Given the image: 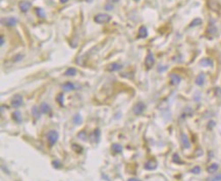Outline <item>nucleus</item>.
Instances as JSON below:
<instances>
[{
  "mask_svg": "<svg viewBox=\"0 0 221 181\" xmlns=\"http://www.w3.org/2000/svg\"><path fill=\"white\" fill-rule=\"evenodd\" d=\"M59 135L58 132L56 130H50L48 133H47V141H48V143L50 147H53L55 143H57V139H58Z\"/></svg>",
  "mask_w": 221,
  "mask_h": 181,
  "instance_id": "nucleus-1",
  "label": "nucleus"
},
{
  "mask_svg": "<svg viewBox=\"0 0 221 181\" xmlns=\"http://www.w3.org/2000/svg\"><path fill=\"white\" fill-rule=\"evenodd\" d=\"M94 20L97 24H107L111 20V16L106 13H99L95 16Z\"/></svg>",
  "mask_w": 221,
  "mask_h": 181,
  "instance_id": "nucleus-2",
  "label": "nucleus"
},
{
  "mask_svg": "<svg viewBox=\"0 0 221 181\" xmlns=\"http://www.w3.org/2000/svg\"><path fill=\"white\" fill-rule=\"evenodd\" d=\"M22 97L20 96V95H14L13 98H12L11 100V106L12 107H15V108H18L20 106H22Z\"/></svg>",
  "mask_w": 221,
  "mask_h": 181,
  "instance_id": "nucleus-3",
  "label": "nucleus"
},
{
  "mask_svg": "<svg viewBox=\"0 0 221 181\" xmlns=\"http://www.w3.org/2000/svg\"><path fill=\"white\" fill-rule=\"evenodd\" d=\"M154 62H155V58H154V55H153L152 52H149L147 57L145 59V64L147 66V68H151V67L154 65Z\"/></svg>",
  "mask_w": 221,
  "mask_h": 181,
  "instance_id": "nucleus-4",
  "label": "nucleus"
},
{
  "mask_svg": "<svg viewBox=\"0 0 221 181\" xmlns=\"http://www.w3.org/2000/svg\"><path fill=\"white\" fill-rule=\"evenodd\" d=\"M180 141H181V145H183V149H189V148H191V141H190V139H189V137H187V134L181 133Z\"/></svg>",
  "mask_w": 221,
  "mask_h": 181,
  "instance_id": "nucleus-5",
  "label": "nucleus"
},
{
  "mask_svg": "<svg viewBox=\"0 0 221 181\" xmlns=\"http://www.w3.org/2000/svg\"><path fill=\"white\" fill-rule=\"evenodd\" d=\"M18 6H20V9L22 10V12H27V11H29V9H30L31 7H32V3H31L30 1H26V0H24V1L20 2Z\"/></svg>",
  "mask_w": 221,
  "mask_h": 181,
  "instance_id": "nucleus-6",
  "label": "nucleus"
},
{
  "mask_svg": "<svg viewBox=\"0 0 221 181\" xmlns=\"http://www.w3.org/2000/svg\"><path fill=\"white\" fill-rule=\"evenodd\" d=\"M2 22H3L4 24H5L6 26H9V28H11V26H14L16 24H17V19H16L15 17H6L4 18L3 20H2Z\"/></svg>",
  "mask_w": 221,
  "mask_h": 181,
  "instance_id": "nucleus-7",
  "label": "nucleus"
},
{
  "mask_svg": "<svg viewBox=\"0 0 221 181\" xmlns=\"http://www.w3.org/2000/svg\"><path fill=\"white\" fill-rule=\"evenodd\" d=\"M144 110H145V104H144V103H142V102L137 103V105H136L135 108H134V112H135L136 115L142 114Z\"/></svg>",
  "mask_w": 221,
  "mask_h": 181,
  "instance_id": "nucleus-8",
  "label": "nucleus"
},
{
  "mask_svg": "<svg viewBox=\"0 0 221 181\" xmlns=\"http://www.w3.org/2000/svg\"><path fill=\"white\" fill-rule=\"evenodd\" d=\"M181 81V77H179L178 74L176 73H171L170 74V83L172 86H176L178 85L179 83Z\"/></svg>",
  "mask_w": 221,
  "mask_h": 181,
  "instance_id": "nucleus-9",
  "label": "nucleus"
},
{
  "mask_svg": "<svg viewBox=\"0 0 221 181\" xmlns=\"http://www.w3.org/2000/svg\"><path fill=\"white\" fill-rule=\"evenodd\" d=\"M144 168H145L146 170H155L157 168V162L154 161V160H150V161H148L147 163L145 164Z\"/></svg>",
  "mask_w": 221,
  "mask_h": 181,
  "instance_id": "nucleus-10",
  "label": "nucleus"
},
{
  "mask_svg": "<svg viewBox=\"0 0 221 181\" xmlns=\"http://www.w3.org/2000/svg\"><path fill=\"white\" fill-rule=\"evenodd\" d=\"M91 139H92L93 143H99V141H100V139H101L100 130H99V129L94 130V132H93L92 135H91Z\"/></svg>",
  "mask_w": 221,
  "mask_h": 181,
  "instance_id": "nucleus-11",
  "label": "nucleus"
},
{
  "mask_svg": "<svg viewBox=\"0 0 221 181\" xmlns=\"http://www.w3.org/2000/svg\"><path fill=\"white\" fill-rule=\"evenodd\" d=\"M40 110L42 113H45V114H49V113H51V108L50 106H49L47 103L43 102L42 104H41L40 106Z\"/></svg>",
  "mask_w": 221,
  "mask_h": 181,
  "instance_id": "nucleus-12",
  "label": "nucleus"
},
{
  "mask_svg": "<svg viewBox=\"0 0 221 181\" xmlns=\"http://www.w3.org/2000/svg\"><path fill=\"white\" fill-rule=\"evenodd\" d=\"M121 68H122V66H121L120 64H118V63H111V64H109L108 67H107V70L108 71H117Z\"/></svg>",
  "mask_w": 221,
  "mask_h": 181,
  "instance_id": "nucleus-13",
  "label": "nucleus"
},
{
  "mask_svg": "<svg viewBox=\"0 0 221 181\" xmlns=\"http://www.w3.org/2000/svg\"><path fill=\"white\" fill-rule=\"evenodd\" d=\"M148 36V30L145 26H142L141 28L139 29V35L138 37L139 38H146Z\"/></svg>",
  "mask_w": 221,
  "mask_h": 181,
  "instance_id": "nucleus-14",
  "label": "nucleus"
},
{
  "mask_svg": "<svg viewBox=\"0 0 221 181\" xmlns=\"http://www.w3.org/2000/svg\"><path fill=\"white\" fill-rule=\"evenodd\" d=\"M76 88V86L73 85V83H65L64 85H62V89L65 92H71V90H73Z\"/></svg>",
  "mask_w": 221,
  "mask_h": 181,
  "instance_id": "nucleus-15",
  "label": "nucleus"
},
{
  "mask_svg": "<svg viewBox=\"0 0 221 181\" xmlns=\"http://www.w3.org/2000/svg\"><path fill=\"white\" fill-rule=\"evenodd\" d=\"M200 64L202 66H213V60L210 58H204L200 61Z\"/></svg>",
  "mask_w": 221,
  "mask_h": 181,
  "instance_id": "nucleus-16",
  "label": "nucleus"
},
{
  "mask_svg": "<svg viewBox=\"0 0 221 181\" xmlns=\"http://www.w3.org/2000/svg\"><path fill=\"white\" fill-rule=\"evenodd\" d=\"M204 83H205V74L204 73H201V74H199L197 77V79H196V84H197V86H203Z\"/></svg>",
  "mask_w": 221,
  "mask_h": 181,
  "instance_id": "nucleus-17",
  "label": "nucleus"
},
{
  "mask_svg": "<svg viewBox=\"0 0 221 181\" xmlns=\"http://www.w3.org/2000/svg\"><path fill=\"white\" fill-rule=\"evenodd\" d=\"M12 118H13V120L17 123H22V114H20V111H15V112H13V114H12Z\"/></svg>",
  "mask_w": 221,
  "mask_h": 181,
  "instance_id": "nucleus-18",
  "label": "nucleus"
},
{
  "mask_svg": "<svg viewBox=\"0 0 221 181\" xmlns=\"http://www.w3.org/2000/svg\"><path fill=\"white\" fill-rule=\"evenodd\" d=\"M111 148H112L113 153H115V154H119L122 152V147H121L119 143H113Z\"/></svg>",
  "mask_w": 221,
  "mask_h": 181,
  "instance_id": "nucleus-19",
  "label": "nucleus"
},
{
  "mask_svg": "<svg viewBox=\"0 0 221 181\" xmlns=\"http://www.w3.org/2000/svg\"><path fill=\"white\" fill-rule=\"evenodd\" d=\"M64 74L66 75V77H73V75L76 74V69L74 68V67H69V68L66 69Z\"/></svg>",
  "mask_w": 221,
  "mask_h": 181,
  "instance_id": "nucleus-20",
  "label": "nucleus"
},
{
  "mask_svg": "<svg viewBox=\"0 0 221 181\" xmlns=\"http://www.w3.org/2000/svg\"><path fill=\"white\" fill-rule=\"evenodd\" d=\"M32 113H33V115H34L35 119H39V118H40L41 113H40V111H39V108H38V107H37V106L33 107V109H32Z\"/></svg>",
  "mask_w": 221,
  "mask_h": 181,
  "instance_id": "nucleus-21",
  "label": "nucleus"
},
{
  "mask_svg": "<svg viewBox=\"0 0 221 181\" xmlns=\"http://www.w3.org/2000/svg\"><path fill=\"white\" fill-rule=\"evenodd\" d=\"M36 13L40 18H45V16H46V13H45L44 9H42V8H40V7L36 8Z\"/></svg>",
  "mask_w": 221,
  "mask_h": 181,
  "instance_id": "nucleus-22",
  "label": "nucleus"
},
{
  "mask_svg": "<svg viewBox=\"0 0 221 181\" xmlns=\"http://www.w3.org/2000/svg\"><path fill=\"white\" fill-rule=\"evenodd\" d=\"M218 168H219V166H218V164H212L210 167H208L207 171L209 172V173H214V172H216L218 170Z\"/></svg>",
  "mask_w": 221,
  "mask_h": 181,
  "instance_id": "nucleus-23",
  "label": "nucleus"
},
{
  "mask_svg": "<svg viewBox=\"0 0 221 181\" xmlns=\"http://www.w3.org/2000/svg\"><path fill=\"white\" fill-rule=\"evenodd\" d=\"M78 137L80 139H82V141H87V139H88V135H87L86 131L82 130V131H80V132L78 133Z\"/></svg>",
  "mask_w": 221,
  "mask_h": 181,
  "instance_id": "nucleus-24",
  "label": "nucleus"
},
{
  "mask_svg": "<svg viewBox=\"0 0 221 181\" xmlns=\"http://www.w3.org/2000/svg\"><path fill=\"white\" fill-rule=\"evenodd\" d=\"M201 24H202L201 18H195V19L190 24V26H200Z\"/></svg>",
  "mask_w": 221,
  "mask_h": 181,
  "instance_id": "nucleus-25",
  "label": "nucleus"
},
{
  "mask_svg": "<svg viewBox=\"0 0 221 181\" xmlns=\"http://www.w3.org/2000/svg\"><path fill=\"white\" fill-rule=\"evenodd\" d=\"M73 122L76 123V124H80V123L82 122V117H80V114H76V115H74Z\"/></svg>",
  "mask_w": 221,
  "mask_h": 181,
  "instance_id": "nucleus-26",
  "label": "nucleus"
},
{
  "mask_svg": "<svg viewBox=\"0 0 221 181\" xmlns=\"http://www.w3.org/2000/svg\"><path fill=\"white\" fill-rule=\"evenodd\" d=\"M172 161L174 162V163H178V164H183V162L180 161V159H179V156L177 155V154H174L173 155V158H172Z\"/></svg>",
  "mask_w": 221,
  "mask_h": 181,
  "instance_id": "nucleus-27",
  "label": "nucleus"
},
{
  "mask_svg": "<svg viewBox=\"0 0 221 181\" xmlns=\"http://www.w3.org/2000/svg\"><path fill=\"white\" fill-rule=\"evenodd\" d=\"M57 102L59 103L60 106H63V94H59L57 97Z\"/></svg>",
  "mask_w": 221,
  "mask_h": 181,
  "instance_id": "nucleus-28",
  "label": "nucleus"
},
{
  "mask_svg": "<svg viewBox=\"0 0 221 181\" xmlns=\"http://www.w3.org/2000/svg\"><path fill=\"white\" fill-rule=\"evenodd\" d=\"M208 32H209L210 34H216V32H217L216 26H210L209 29H208Z\"/></svg>",
  "mask_w": 221,
  "mask_h": 181,
  "instance_id": "nucleus-29",
  "label": "nucleus"
},
{
  "mask_svg": "<svg viewBox=\"0 0 221 181\" xmlns=\"http://www.w3.org/2000/svg\"><path fill=\"white\" fill-rule=\"evenodd\" d=\"M73 150L76 152V153H80V152L83 151V149H82V147H80V145H76V143H73Z\"/></svg>",
  "mask_w": 221,
  "mask_h": 181,
  "instance_id": "nucleus-30",
  "label": "nucleus"
},
{
  "mask_svg": "<svg viewBox=\"0 0 221 181\" xmlns=\"http://www.w3.org/2000/svg\"><path fill=\"white\" fill-rule=\"evenodd\" d=\"M52 164H53V167L56 168V169H59V168L61 167V163L59 161H53Z\"/></svg>",
  "mask_w": 221,
  "mask_h": 181,
  "instance_id": "nucleus-31",
  "label": "nucleus"
},
{
  "mask_svg": "<svg viewBox=\"0 0 221 181\" xmlns=\"http://www.w3.org/2000/svg\"><path fill=\"white\" fill-rule=\"evenodd\" d=\"M22 57H24V55H22V54H18V55H16V56H15V57H14V58H13L14 62H17V61L22 60Z\"/></svg>",
  "mask_w": 221,
  "mask_h": 181,
  "instance_id": "nucleus-32",
  "label": "nucleus"
},
{
  "mask_svg": "<svg viewBox=\"0 0 221 181\" xmlns=\"http://www.w3.org/2000/svg\"><path fill=\"white\" fill-rule=\"evenodd\" d=\"M200 172H201V168L198 167V166H197V167H195L193 170H192V173H194V174H199Z\"/></svg>",
  "mask_w": 221,
  "mask_h": 181,
  "instance_id": "nucleus-33",
  "label": "nucleus"
},
{
  "mask_svg": "<svg viewBox=\"0 0 221 181\" xmlns=\"http://www.w3.org/2000/svg\"><path fill=\"white\" fill-rule=\"evenodd\" d=\"M208 181H221V174L215 176V177H213V178H211V179H209Z\"/></svg>",
  "mask_w": 221,
  "mask_h": 181,
  "instance_id": "nucleus-34",
  "label": "nucleus"
},
{
  "mask_svg": "<svg viewBox=\"0 0 221 181\" xmlns=\"http://www.w3.org/2000/svg\"><path fill=\"white\" fill-rule=\"evenodd\" d=\"M105 8H106L107 10H112L113 9V6L112 5H108V4H107V5L105 6Z\"/></svg>",
  "mask_w": 221,
  "mask_h": 181,
  "instance_id": "nucleus-35",
  "label": "nucleus"
},
{
  "mask_svg": "<svg viewBox=\"0 0 221 181\" xmlns=\"http://www.w3.org/2000/svg\"><path fill=\"white\" fill-rule=\"evenodd\" d=\"M0 38H1V42H0V44H1V46H2V45L4 44V37L1 35V37H0Z\"/></svg>",
  "mask_w": 221,
  "mask_h": 181,
  "instance_id": "nucleus-36",
  "label": "nucleus"
},
{
  "mask_svg": "<svg viewBox=\"0 0 221 181\" xmlns=\"http://www.w3.org/2000/svg\"><path fill=\"white\" fill-rule=\"evenodd\" d=\"M210 123H211V124H209V128H210V127H213L214 125H215V122H214V121H211Z\"/></svg>",
  "mask_w": 221,
  "mask_h": 181,
  "instance_id": "nucleus-37",
  "label": "nucleus"
},
{
  "mask_svg": "<svg viewBox=\"0 0 221 181\" xmlns=\"http://www.w3.org/2000/svg\"><path fill=\"white\" fill-rule=\"evenodd\" d=\"M127 181H140V180H138V179H135V178H131V179H129Z\"/></svg>",
  "mask_w": 221,
  "mask_h": 181,
  "instance_id": "nucleus-38",
  "label": "nucleus"
},
{
  "mask_svg": "<svg viewBox=\"0 0 221 181\" xmlns=\"http://www.w3.org/2000/svg\"><path fill=\"white\" fill-rule=\"evenodd\" d=\"M67 1H69V0H60L61 3H66Z\"/></svg>",
  "mask_w": 221,
  "mask_h": 181,
  "instance_id": "nucleus-39",
  "label": "nucleus"
},
{
  "mask_svg": "<svg viewBox=\"0 0 221 181\" xmlns=\"http://www.w3.org/2000/svg\"><path fill=\"white\" fill-rule=\"evenodd\" d=\"M134 1H140V0H134Z\"/></svg>",
  "mask_w": 221,
  "mask_h": 181,
  "instance_id": "nucleus-40",
  "label": "nucleus"
}]
</instances>
